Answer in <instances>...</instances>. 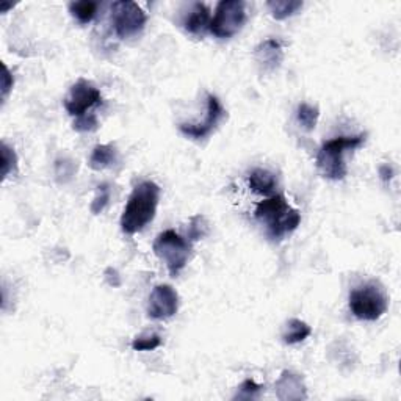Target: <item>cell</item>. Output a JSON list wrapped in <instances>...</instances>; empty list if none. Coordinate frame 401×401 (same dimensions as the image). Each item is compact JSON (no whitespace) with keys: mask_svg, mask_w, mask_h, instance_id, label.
Returning a JSON list of instances; mask_svg holds the SVG:
<instances>
[{"mask_svg":"<svg viewBox=\"0 0 401 401\" xmlns=\"http://www.w3.org/2000/svg\"><path fill=\"white\" fill-rule=\"evenodd\" d=\"M109 200H110V188H109V185H107V183L99 185L97 190H96V196H95V199H92V203H91V212L95 213V215H99L100 212L105 209L107 204H109Z\"/></svg>","mask_w":401,"mask_h":401,"instance_id":"7402d4cb","label":"cell"},{"mask_svg":"<svg viewBox=\"0 0 401 401\" xmlns=\"http://www.w3.org/2000/svg\"><path fill=\"white\" fill-rule=\"evenodd\" d=\"M69 13H71L73 18L77 19V22H80V24H90L97 13V4L91 2V0L71 2L69 4Z\"/></svg>","mask_w":401,"mask_h":401,"instance_id":"ac0fdd59","label":"cell"},{"mask_svg":"<svg viewBox=\"0 0 401 401\" xmlns=\"http://www.w3.org/2000/svg\"><path fill=\"white\" fill-rule=\"evenodd\" d=\"M63 104L71 117L80 118L92 107L102 104V95L95 83L87 79H79L69 90Z\"/></svg>","mask_w":401,"mask_h":401,"instance_id":"ba28073f","label":"cell"},{"mask_svg":"<svg viewBox=\"0 0 401 401\" xmlns=\"http://www.w3.org/2000/svg\"><path fill=\"white\" fill-rule=\"evenodd\" d=\"M209 232V223H207L204 215H196L190 220V226L187 230L188 242H198L204 238Z\"/></svg>","mask_w":401,"mask_h":401,"instance_id":"ffe728a7","label":"cell"},{"mask_svg":"<svg viewBox=\"0 0 401 401\" xmlns=\"http://www.w3.org/2000/svg\"><path fill=\"white\" fill-rule=\"evenodd\" d=\"M248 183L252 191L259 193L264 196H272L274 195L276 187H277V179L273 173H269L268 169L257 168L250 173L248 176Z\"/></svg>","mask_w":401,"mask_h":401,"instance_id":"5bb4252c","label":"cell"},{"mask_svg":"<svg viewBox=\"0 0 401 401\" xmlns=\"http://www.w3.org/2000/svg\"><path fill=\"white\" fill-rule=\"evenodd\" d=\"M393 168L390 165H383L380 166V177L384 181V182H389L392 181V177H393Z\"/></svg>","mask_w":401,"mask_h":401,"instance_id":"4316f807","label":"cell"},{"mask_svg":"<svg viewBox=\"0 0 401 401\" xmlns=\"http://www.w3.org/2000/svg\"><path fill=\"white\" fill-rule=\"evenodd\" d=\"M97 126H99V122H97L95 113L83 114V117L77 118L73 124L74 130H77V132H92V130L97 129Z\"/></svg>","mask_w":401,"mask_h":401,"instance_id":"d4e9b609","label":"cell"},{"mask_svg":"<svg viewBox=\"0 0 401 401\" xmlns=\"http://www.w3.org/2000/svg\"><path fill=\"white\" fill-rule=\"evenodd\" d=\"M225 109L220 102V99L213 95L207 96V112H205V118L203 122H190V124H179V130L181 134H183L185 137L191 138V140H203V138L209 137L217 126L220 124V121L225 118Z\"/></svg>","mask_w":401,"mask_h":401,"instance_id":"9c48e42d","label":"cell"},{"mask_svg":"<svg viewBox=\"0 0 401 401\" xmlns=\"http://www.w3.org/2000/svg\"><path fill=\"white\" fill-rule=\"evenodd\" d=\"M311 333H312V329L306 321L293 319L289 321L287 331L282 334V338L287 345H295V343L306 341V338L311 336Z\"/></svg>","mask_w":401,"mask_h":401,"instance_id":"e0dca14e","label":"cell"},{"mask_svg":"<svg viewBox=\"0 0 401 401\" xmlns=\"http://www.w3.org/2000/svg\"><path fill=\"white\" fill-rule=\"evenodd\" d=\"M161 345V338L157 334L146 336V337H137L132 342V348L135 351H151L156 350Z\"/></svg>","mask_w":401,"mask_h":401,"instance_id":"cb8c5ba5","label":"cell"},{"mask_svg":"<svg viewBox=\"0 0 401 401\" xmlns=\"http://www.w3.org/2000/svg\"><path fill=\"white\" fill-rule=\"evenodd\" d=\"M267 6L276 21H284L303 9V2L299 0H269Z\"/></svg>","mask_w":401,"mask_h":401,"instance_id":"2e32d148","label":"cell"},{"mask_svg":"<svg viewBox=\"0 0 401 401\" xmlns=\"http://www.w3.org/2000/svg\"><path fill=\"white\" fill-rule=\"evenodd\" d=\"M152 250L161 262H165L169 274L176 277L188 264L191 242L185 240L176 230H165V232L157 235Z\"/></svg>","mask_w":401,"mask_h":401,"instance_id":"5b68a950","label":"cell"},{"mask_svg":"<svg viewBox=\"0 0 401 401\" xmlns=\"http://www.w3.org/2000/svg\"><path fill=\"white\" fill-rule=\"evenodd\" d=\"M276 393L279 400H306V387L301 376L287 370L276 383Z\"/></svg>","mask_w":401,"mask_h":401,"instance_id":"7c38bea8","label":"cell"},{"mask_svg":"<svg viewBox=\"0 0 401 401\" xmlns=\"http://www.w3.org/2000/svg\"><path fill=\"white\" fill-rule=\"evenodd\" d=\"M245 22V2L242 0H221L215 10L213 19L210 21L209 32L220 40H228L240 32Z\"/></svg>","mask_w":401,"mask_h":401,"instance_id":"8992f818","label":"cell"},{"mask_svg":"<svg viewBox=\"0 0 401 401\" xmlns=\"http://www.w3.org/2000/svg\"><path fill=\"white\" fill-rule=\"evenodd\" d=\"M256 218L267 226V234L272 240H281L293 232L301 223V213L290 207L284 195H272L256 205Z\"/></svg>","mask_w":401,"mask_h":401,"instance_id":"7a4b0ae2","label":"cell"},{"mask_svg":"<svg viewBox=\"0 0 401 401\" xmlns=\"http://www.w3.org/2000/svg\"><path fill=\"white\" fill-rule=\"evenodd\" d=\"M160 188L156 182L144 181L130 193L121 217V229L127 235L140 232L156 217Z\"/></svg>","mask_w":401,"mask_h":401,"instance_id":"6da1fadb","label":"cell"},{"mask_svg":"<svg viewBox=\"0 0 401 401\" xmlns=\"http://www.w3.org/2000/svg\"><path fill=\"white\" fill-rule=\"evenodd\" d=\"M296 118H298L301 127L307 130V132H311V130H314L315 126H317L319 118H320V110L317 109V107L309 105V104H299Z\"/></svg>","mask_w":401,"mask_h":401,"instance_id":"d6986e66","label":"cell"},{"mask_svg":"<svg viewBox=\"0 0 401 401\" xmlns=\"http://www.w3.org/2000/svg\"><path fill=\"white\" fill-rule=\"evenodd\" d=\"M262 389H264V385H260L252 380H246L240 387H238V392L234 400H254L260 395Z\"/></svg>","mask_w":401,"mask_h":401,"instance_id":"603a6c76","label":"cell"},{"mask_svg":"<svg viewBox=\"0 0 401 401\" xmlns=\"http://www.w3.org/2000/svg\"><path fill=\"white\" fill-rule=\"evenodd\" d=\"M179 309V295L168 284L154 287L148 303V315L152 320H166L177 314Z\"/></svg>","mask_w":401,"mask_h":401,"instance_id":"30bf717a","label":"cell"},{"mask_svg":"<svg viewBox=\"0 0 401 401\" xmlns=\"http://www.w3.org/2000/svg\"><path fill=\"white\" fill-rule=\"evenodd\" d=\"M210 10L209 6L204 4H195L187 18L183 19V28L187 30L190 35L195 36H204V33L210 27Z\"/></svg>","mask_w":401,"mask_h":401,"instance_id":"4fadbf2b","label":"cell"},{"mask_svg":"<svg viewBox=\"0 0 401 401\" xmlns=\"http://www.w3.org/2000/svg\"><path fill=\"white\" fill-rule=\"evenodd\" d=\"M18 171V156L9 144L2 143V177L6 179L11 173Z\"/></svg>","mask_w":401,"mask_h":401,"instance_id":"44dd1931","label":"cell"},{"mask_svg":"<svg viewBox=\"0 0 401 401\" xmlns=\"http://www.w3.org/2000/svg\"><path fill=\"white\" fill-rule=\"evenodd\" d=\"M254 57H256V61L264 71H274V69L281 66L284 60L281 41L273 40V38L262 41L256 48V50H254Z\"/></svg>","mask_w":401,"mask_h":401,"instance_id":"8fae6325","label":"cell"},{"mask_svg":"<svg viewBox=\"0 0 401 401\" xmlns=\"http://www.w3.org/2000/svg\"><path fill=\"white\" fill-rule=\"evenodd\" d=\"M13 85H14V79H13L11 73H10V69L4 66V80H2V97L4 99H6V96H9V92L11 91Z\"/></svg>","mask_w":401,"mask_h":401,"instance_id":"484cf974","label":"cell"},{"mask_svg":"<svg viewBox=\"0 0 401 401\" xmlns=\"http://www.w3.org/2000/svg\"><path fill=\"white\" fill-rule=\"evenodd\" d=\"M389 306V298L385 295L383 285L376 281H370L350 293V309L359 320L375 321L385 314Z\"/></svg>","mask_w":401,"mask_h":401,"instance_id":"277c9868","label":"cell"},{"mask_svg":"<svg viewBox=\"0 0 401 401\" xmlns=\"http://www.w3.org/2000/svg\"><path fill=\"white\" fill-rule=\"evenodd\" d=\"M118 160V151L113 144H97L91 152L90 157V166L96 171L105 169L117 164Z\"/></svg>","mask_w":401,"mask_h":401,"instance_id":"9a60e30c","label":"cell"},{"mask_svg":"<svg viewBox=\"0 0 401 401\" xmlns=\"http://www.w3.org/2000/svg\"><path fill=\"white\" fill-rule=\"evenodd\" d=\"M367 134H359L354 137H337L321 146L317 154V166L323 177L329 181H342L346 176L345 152L358 149L365 143Z\"/></svg>","mask_w":401,"mask_h":401,"instance_id":"3957f363","label":"cell"},{"mask_svg":"<svg viewBox=\"0 0 401 401\" xmlns=\"http://www.w3.org/2000/svg\"><path fill=\"white\" fill-rule=\"evenodd\" d=\"M146 21H148V16L141 6L135 2L119 0V2L112 4V24L114 33L121 40H129V38L140 35Z\"/></svg>","mask_w":401,"mask_h":401,"instance_id":"52a82bcc","label":"cell"}]
</instances>
